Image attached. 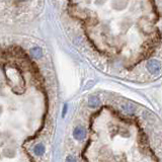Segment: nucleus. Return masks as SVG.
<instances>
[{"mask_svg": "<svg viewBox=\"0 0 162 162\" xmlns=\"http://www.w3.org/2000/svg\"><path fill=\"white\" fill-rule=\"evenodd\" d=\"M147 68L150 72L156 73V72H158L160 69L159 63H158V61H156V60H151V61H149V63L147 64Z\"/></svg>", "mask_w": 162, "mask_h": 162, "instance_id": "obj_1", "label": "nucleus"}, {"mask_svg": "<svg viewBox=\"0 0 162 162\" xmlns=\"http://www.w3.org/2000/svg\"><path fill=\"white\" fill-rule=\"evenodd\" d=\"M73 135H74V137H75L76 139L81 140V139H83V138L85 137L86 133H85L84 129H82V128H76L75 130H74V132H73Z\"/></svg>", "mask_w": 162, "mask_h": 162, "instance_id": "obj_2", "label": "nucleus"}, {"mask_svg": "<svg viewBox=\"0 0 162 162\" xmlns=\"http://www.w3.org/2000/svg\"><path fill=\"white\" fill-rule=\"evenodd\" d=\"M34 151L37 155H42V154L45 152V147L43 145H41V144L40 145H37V146H35Z\"/></svg>", "mask_w": 162, "mask_h": 162, "instance_id": "obj_3", "label": "nucleus"}, {"mask_svg": "<svg viewBox=\"0 0 162 162\" xmlns=\"http://www.w3.org/2000/svg\"><path fill=\"white\" fill-rule=\"evenodd\" d=\"M88 103L90 106H95V105L99 104V99L97 98L96 96H91L90 98H89Z\"/></svg>", "mask_w": 162, "mask_h": 162, "instance_id": "obj_4", "label": "nucleus"}, {"mask_svg": "<svg viewBox=\"0 0 162 162\" xmlns=\"http://www.w3.org/2000/svg\"><path fill=\"white\" fill-rule=\"evenodd\" d=\"M122 107H123V110H124L125 112L134 113V107H133V105H131V104H123Z\"/></svg>", "mask_w": 162, "mask_h": 162, "instance_id": "obj_5", "label": "nucleus"}, {"mask_svg": "<svg viewBox=\"0 0 162 162\" xmlns=\"http://www.w3.org/2000/svg\"><path fill=\"white\" fill-rule=\"evenodd\" d=\"M66 162H76V161H75V159L72 157V156H68L67 160H66Z\"/></svg>", "mask_w": 162, "mask_h": 162, "instance_id": "obj_6", "label": "nucleus"}]
</instances>
